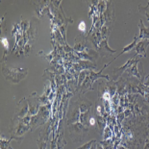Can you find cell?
<instances>
[{
    "mask_svg": "<svg viewBox=\"0 0 149 149\" xmlns=\"http://www.w3.org/2000/svg\"><path fill=\"white\" fill-rule=\"evenodd\" d=\"M2 74L5 79L11 84H17L26 77L28 74V68H18L7 66L4 63L1 65Z\"/></svg>",
    "mask_w": 149,
    "mask_h": 149,
    "instance_id": "cell-1",
    "label": "cell"
},
{
    "mask_svg": "<svg viewBox=\"0 0 149 149\" xmlns=\"http://www.w3.org/2000/svg\"><path fill=\"white\" fill-rule=\"evenodd\" d=\"M40 23V20L37 19L36 17H32L30 21L29 29L26 33L23 35V39L25 42L24 46V54L28 56L31 53V50L35 45L37 40V31H38V25Z\"/></svg>",
    "mask_w": 149,
    "mask_h": 149,
    "instance_id": "cell-2",
    "label": "cell"
},
{
    "mask_svg": "<svg viewBox=\"0 0 149 149\" xmlns=\"http://www.w3.org/2000/svg\"><path fill=\"white\" fill-rule=\"evenodd\" d=\"M68 131L70 138L73 139L74 142H78L84 141L88 137L90 128L86 127L85 125L78 121L76 123H73V124L68 125Z\"/></svg>",
    "mask_w": 149,
    "mask_h": 149,
    "instance_id": "cell-3",
    "label": "cell"
},
{
    "mask_svg": "<svg viewBox=\"0 0 149 149\" xmlns=\"http://www.w3.org/2000/svg\"><path fill=\"white\" fill-rule=\"evenodd\" d=\"M49 117V105H42L40 106L39 113L36 116H31V131L36 130L39 126L43 125L47 121Z\"/></svg>",
    "mask_w": 149,
    "mask_h": 149,
    "instance_id": "cell-4",
    "label": "cell"
},
{
    "mask_svg": "<svg viewBox=\"0 0 149 149\" xmlns=\"http://www.w3.org/2000/svg\"><path fill=\"white\" fill-rule=\"evenodd\" d=\"M81 110L79 107L78 100L76 102L70 103V105L68 107V113H66V120H68V126L70 124H73L79 121L81 116Z\"/></svg>",
    "mask_w": 149,
    "mask_h": 149,
    "instance_id": "cell-5",
    "label": "cell"
},
{
    "mask_svg": "<svg viewBox=\"0 0 149 149\" xmlns=\"http://www.w3.org/2000/svg\"><path fill=\"white\" fill-rule=\"evenodd\" d=\"M29 115V105H28L26 98H22V99L17 103V109H15V115L13 116V120H19L23 117L27 116Z\"/></svg>",
    "mask_w": 149,
    "mask_h": 149,
    "instance_id": "cell-6",
    "label": "cell"
},
{
    "mask_svg": "<svg viewBox=\"0 0 149 149\" xmlns=\"http://www.w3.org/2000/svg\"><path fill=\"white\" fill-rule=\"evenodd\" d=\"M28 105H29V116H34L39 113V110L40 108V97L37 96L36 93H34L30 97L26 98Z\"/></svg>",
    "mask_w": 149,
    "mask_h": 149,
    "instance_id": "cell-7",
    "label": "cell"
},
{
    "mask_svg": "<svg viewBox=\"0 0 149 149\" xmlns=\"http://www.w3.org/2000/svg\"><path fill=\"white\" fill-rule=\"evenodd\" d=\"M138 55L137 54H135L134 56H132L131 58H130L128 60V62L126 63V64H124L122 66H120V68H116L113 69V77H112V80L113 81H117V79H119L120 77H121V75L124 73V72L127 70V69L131 66L133 64L135 63L136 61V59L138 58Z\"/></svg>",
    "mask_w": 149,
    "mask_h": 149,
    "instance_id": "cell-8",
    "label": "cell"
},
{
    "mask_svg": "<svg viewBox=\"0 0 149 149\" xmlns=\"http://www.w3.org/2000/svg\"><path fill=\"white\" fill-rule=\"evenodd\" d=\"M96 51L101 57H104V58H108L110 57L112 54L116 52V49H112L110 48L109 45H108V40H102V42H100L99 46L96 49Z\"/></svg>",
    "mask_w": 149,
    "mask_h": 149,
    "instance_id": "cell-9",
    "label": "cell"
},
{
    "mask_svg": "<svg viewBox=\"0 0 149 149\" xmlns=\"http://www.w3.org/2000/svg\"><path fill=\"white\" fill-rule=\"evenodd\" d=\"M88 36H84V35H80L77 36L75 39V45L73 50L76 52H83L85 51V49L87 48L88 44Z\"/></svg>",
    "mask_w": 149,
    "mask_h": 149,
    "instance_id": "cell-10",
    "label": "cell"
},
{
    "mask_svg": "<svg viewBox=\"0 0 149 149\" xmlns=\"http://www.w3.org/2000/svg\"><path fill=\"white\" fill-rule=\"evenodd\" d=\"M148 45H149V40H139L137 45L134 48L136 54L139 57H146V48Z\"/></svg>",
    "mask_w": 149,
    "mask_h": 149,
    "instance_id": "cell-11",
    "label": "cell"
},
{
    "mask_svg": "<svg viewBox=\"0 0 149 149\" xmlns=\"http://www.w3.org/2000/svg\"><path fill=\"white\" fill-rule=\"evenodd\" d=\"M48 138H49V131H48V127L46 126V127H44L42 129V133H40V139L38 141V145H39L40 149H46Z\"/></svg>",
    "mask_w": 149,
    "mask_h": 149,
    "instance_id": "cell-12",
    "label": "cell"
},
{
    "mask_svg": "<svg viewBox=\"0 0 149 149\" xmlns=\"http://www.w3.org/2000/svg\"><path fill=\"white\" fill-rule=\"evenodd\" d=\"M139 33L138 35V40H149V28H146L144 26L142 19L139 20Z\"/></svg>",
    "mask_w": 149,
    "mask_h": 149,
    "instance_id": "cell-13",
    "label": "cell"
},
{
    "mask_svg": "<svg viewBox=\"0 0 149 149\" xmlns=\"http://www.w3.org/2000/svg\"><path fill=\"white\" fill-rule=\"evenodd\" d=\"M138 42H139V40H138V36H135L134 40H133V42H132L131 43H130L129 45L125 46V47H123V48H122V51L118 54V56H117V57H120V56L123 55V54L126 53V52H129V51H132V50H134L135 46L137 45ZM117 57H116V58H117Z\"/></svg>",
    "mask_w": 149,
    "mask_h": 149,
    "instance_id": "cell-14",
    "label": "cell"
},
{
    "mask_svg": "<svg viewBox=\"0 0 149 149\" xmlns=\"http://www.w3.org/2000/svg\"><path fill=\"white\" fill-rule=\"evenodd\" d=\"M96 122H97L98 130H99V132L102 134L103 131L106 128V123H107L106 122V118L103 116L97 115V113H96Z\"/></svg>",
    "mask_w": 149,
    "mask_h": 149,
    "instance_id": "cell-15",
    "label": "cell"
},
{
    "mask_svg": "<svg viewBox=\"0 0 149 149\" xmlns=\"http://www.w3.org/2000/svg\"><path fill=\"white\" fill-rule=\"evenodd\" d=\"M12 141V139L10 138L9 139H5V136H1V149H13L12 146H10V141Z\"/></svg>",
    "mask_w": 149,
    "mask_h": 149,
    "instance_id": "cell-16",
    "label": "cell"
},
{
    "mask_svg": "<svg viewBox=\"0 0 149 149\" xmlns=\"http://www.w3.org/2000/svg\"><path fill=\"white\" fill-rule=\"evenodd\" d=\"M107 8V1H98L97 4V11L99 13V15H103V13L105 12Z\"/></svg>",
    "mask_w": 149,
    "mask_h": 149,
    "instance_id": "cell-17",
    "label": "cell"
},
{
    "mask_svg": "<svg viewBox=\"0 0 149 149\" xmlns=\"http://www.w3.org/2000/svg\"><path fill=\"white\" fill-rule=\"evenodd\" d=\"M139 12L141 13V14H143L146 15L147 19L149 21V1H148L147 6H145V7H143V6H141V5H139Z\"/></svg>",
    "mask_w": 149,
    "mask_h": 149,
    "instance_id": "cell-18",
    "label": "cell"
},
{
    "mask_svg": "<svg viewBox=\"0 0 149 149\" xmlns=\"http://www.w3.org/2000/svg\"><path fill=\"white\" fill-rule=\"evenodd\" d=\"M1 42H2V45H3V47H4V50H5V53H4V57H5L6 53L8 52V49H9V42H8V40L5 37L1 38Z\"/></svg>",
    "mask_w": 149,
    "mask_h": 149,
    "instance_id": "cell-19",
    "label": "cell"
},
{
    "mask_svg": "<svg viewBox=\"0 0 149 149\" xmlns=\"http://www.w3.org/2000/svg\"><path fill=\"white\" fill-rule=\"evenodd\" d=\"M78 29L81 31V32L86 33V30H87V27H86V22L85 21H81V23L79 24Z\"/></svg>",
    "mask_w": 149,
    "mask_h": 149,
    "instance_id": "cell-20",
    "label": "cell"
},
{
    "mask_svg": "<svg viewBox=\"0 0 149 149\" xmlns=\"http://www.w3.org/2000/svg\"><path fill=\"white\" fill-rule=\"evenodd\" d=\"M105 134L104 135V139H111V136H112V133L110 134V127L108 126V127L105 128Z\"/></svg>",
    "mask_w": 149,
    "mask_h": 149,
    "instance_id": "cell-21",
    "label": "cell"
},
{
    "mask_svg": "<svg viewBox=\"0 0 149 149\" xmlns=\"http://www.w3.org/2000/svg\"><path fill=\"white\" fill-rule=\"evenodd\" d=\"M143 149H149V137H147L146 139H145V143H144Z\"/></svg>",
    "mask_w": 149,
    "mask_h": 149,
    "instance_id": "cell-22",
    "label": "cell"
},
{
    "mask_svg": "<svg viewBox=\"0 0 149 149\" xmlns=\"http://www.w3.org/2000/svg\"><path fill=\"white\" fill-rule=\"evenodd\" d=\"M116 149H126V148H125L124 146H123V145H122V144H119V145H118V146H117V147H116Z\"/></svg>",
    "mask_w": 149,
    "mask_h": 149,
    "instance_id": "cell-23",
    "label": "cell"
},
{
    "mask_svg": "<svg viewBox=\"0 0 149 149\" xmlns=\"http://www.w3.org/2000/svg\"><path fill=\"white\" fill-rule=\"evenodd\" d=\"M144 79H149V74L146 76V77H144Z\"/></svg>",
    "mask_w": 149,
    "mask_h": 149,
    "instance_id": "cell-24",
    "label": "cell"
}]
</instances>
